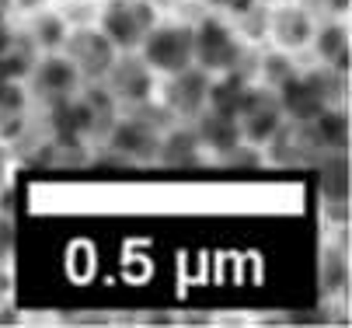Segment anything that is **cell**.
I'll return each instance as SVG.
<instances>
[{
  "label": "cell",
  "mask_w": 352,
  "mask_h": 328,
  "mask_svg": "<svg viewBox=\"0 0 352 328\" xmlns=\"http://www.w3.org/2000/svg\"><path fill=\"white\" fill-rule=\"evenodd\" d=\"M67 21H63V14H56V11H42V14H35L32 18V25H28V35H32V42L38 45V53H60L63 50V42H67Z\"/></svg>",
  "instance_id": "cell-20"
},
{
  "label": "cell",
  "mask_w": 352,
  "mask_h": 328,
  "mask_svg": "<svg viewBox=\"0 0 352 328\" xmlns=\"http://www.w3.org/2000/svg\"><path fill=\"white\" fill-rule=\"evenodd\" d=\"M11 252H14V223L8 213H0V265H8Z\"/></svg>",
  "instance_id": "cell-22"
},
{
  "label": "cell",
  "mask_w": 352,
  "mask_h": 328,
  "mask_svg": "<svg viewBox=\"0 0 352 328\" xmlns=\"http://www.w3.org/2000/svg\"><path fill=\"white\" fill-rule=\"evenodd\" d=\"M210 4L217 8V11H223V14H234V18H241V14H251L258 8V0H210Z\"/></svg>",
  "instance_id": "cell-23"
},
{
  "label": "cell",
  "mask_w": 352,
  "mask_h": 328,
  "mask_svg": "<svg viewBox=\"0 0 352 328\" xmlns=\"http://www.w3.org/2000/svg\"><path fill=\"white\" fill-rule=\"evenodd\" d=\"M8 164H11V161H8V154L0 151V189H4V182H8Z\"/></svg>",
  "instance_id": "cell-27"
},
{
  "label": "cell",
  "mask_w": 352,
  "mask_h": 328,
  "mask_svg": "<svg viewBox=\"0 0 352 328\" xmlns=\"http://www.w3.org/2000/svg\"><path fill=\"white\" fill-rule=\"evenodd\" d=\"M265 32L272 35L276 50L283 53H296L311 45V35H314V14L300 4H279L272 8L269 21H265Z\"/></svg>",
  "instance_id": "cell-11"
},
{
  "label": "cell",
  "mask_w": 352,
  "mask_h": 328,
  "mask_svg": "<svg viewBox=\"0 0 352 328\" xmlns=\"http://www.w3.org/2000/svg\"><path fill=\"white\" fill-rule=\"evenodd\" d=\"M321 193L328 199V206L335 210L331 217H342L345 223V210H349V151H331L321 161Z\"/></svg>",
  "instance_id": "cell-15"
},
{
  "label": "cell",
  "mask_w": 352,
  "mask_h": 328,
  "mask_svg": "<svg viewBox=\"0 0 352 328\" xmlns=\"http://www.w3.org/2000/svg\"><path fill=\"white\" fill-rule=\"evenodd\" d=\"M28 87L25 80H0V136L18 140L28 122Z\"/></svg>",
  "instance_id": "cell-16"
},
{
  "label": "cell",
  "mask_w": 352,
  "mask_h": 328,
  "mask_svg": "<svg viewBox=\"0 0 352 328\" xmlns=\"http://www.w3.org/2000/svg\"><path fill=\"white\" fill-rule=\"evenodd\" d=\"M192 129L199 136L206 154H223L230 151L234 144H241V126H237V116L230 112H220V109H203L195 119H192Z\"/></svg>",
  "instance_id": "cell-13"
},
{
  "label": "cell",
  "mask_w": 352,
  "mask_h": 328,
  "mask_svg": "<svg viewBox=\"0 0 352 328\" xmlns=\"http://www.w3.org/2000/svg\"><path fill=\"white\" fill-rule=\"evenodd\" d=\"M195 32V67H203L206 74H227L237 70L244 63V35L223 21V18H203L199 25H192Z\"/></svg>",
  "instance_id": "cell-4"
},
{
  "label": "cell",
  "mask_w": 352,
  "mask_h": 328,
  "mask_svg": "<svg viewBox=\"0 0 352 328\" xmlns=\"http://www.w3.org/2000/svg\"><path fill=\"white\" fill-rule=\"evenodd\" d=\"M210 84H213V74H206L195 63L178 74H168L161 87V112L175 122H192L210 105Z\"/></svg>",
  "instance_id": "cell-6"
},
{
  "label": "cell",
  "mask_w": 352,
  "mask_h": 328,
  "mask_svg": "<svg viewBox=\"0 0 352 328\" xmlns=\"http://www.w3.org/2000/svg\"><path fill=\"white\" fill-rule=\"evenodd\" d=\"M328 11L331 14H349V0H328Z\"/></svg>",
  "instance_id": "cell-26"
},
{
  "label": "cell",
  "mask_w": 352,
  "mask_h": 328,
  "mask_svg": "<svg viewBox=\"0 0 352 328\" xmlns=\"http://www.w3.org/2000/svg\"><path fill=\"white\" fill-rule=\"evenodd\" d=\"M80 84H84L80 74L74 70V63H70L63 53H38L35 67H32L28 77H25L28 95H35L42 105L60 102V98H70Z\"/></svg>",
  "instance_id": "cell-10"
},
{
  "label": "cell",
  "mask_w": 352,
  "mask_h": 328,
  "mask_svg": "<svg viewBox=\"0 0 352 328\" xmlns=\"http://www.w3.org/2000/svg\"><path fill=\"white\" fill-rule=\"evenodd\" d=\"M11 39H14V28L8 25V14H4V8H0V50H4Z\"/></svg>",
  "instance_id": "cell-25"
},
{
  "label": "cell",
  "mask_w": 352,
  "mask_h": 328,
  "mask_svg": "<svg viewBox=\"0 0 352 328\" xmlns=\"http://www.w3.org/2000/svg\"><path fill=\"white\" fill-rule=\"evenodd\" d=\"M154 25H157V11L150 0H109L98 28L105 32V39L119 53H133V50H140L143 35Z\"/></svg>",
  "instance_id": "cell-5"
},
{
  "label": "cell",
  "mask_w": 352,
  "mask_h": 328,
  "mask_svg": "<svg viewBox=\"0 0 352 328\" xmlns=\"http://www.w3.org/2000/svg\"><path fill=\"white\" fill-rule=\"evenodd\" d=\"M251 84H255V80H248L241 67L237 70H227V74H217L213 84H210V109H220V112L237 116V109L244 105Z\"/></svg>",
  "instance_id": "cell-18"
},
{
  "label": "cell",
  "mask_w": 352,
  "mask_h": 328,
  "mask_svg": "<svg viewBox=\"0 0 352 328\" xmlns=\"http://www.w3.org/2000/svg\"><path fill=\"white\" fill-rule=\"evenodd\" d=\"M283 122H286V116H283V105H279V98H276V91L265 87V84H251L244 105L237 109L241 140L265 151V144L283 129Z\"/></svg>",
  "instance_id": "cell-8"
},
{
  "label": "cell",
  "mask_w": 352,
  "mask_h": 328,
  "mask_svg": "<svg viewBox=\"0 0 352 328\" xmlns=\"http://www.w3.org/2000/svg\"><path fill=\"white\" fill-rule=\"evenodd\" d=\"M331 70H296L289 74L279 87H276V98L283 105V116L289 122H311L318 119L331 102H335V87L328 84Z\"/></svg>",
  "instance_id": "cell-3"
},
{
  "label": "cell",
  "mask_w": 352,
  "mask_h": 328,
  "mask_svg": "<svg viewBox=\"0 0 352 328\" xmlns=\"http://www.w3.org/2000/svg\"><path fill=\"white\" fill-rule=\"evenodd\" d=\"M161 122L146 119L143 109L133 112H119L116 122L109 126V133L102 136L105 151L119 161V164H150L157 157V140H161Z\"/></svg>",
  "instance_id": "cell-1"
},
{
  "label": "cell",
  "mask_w": 352,
  "mask_h": 328,
  "mask_svg": "<svg viewBox=\"0 0 352 328\" xmlns=\"http://www.w3.org/2000/svg\"><path fill=\"white\" fill-rule=\"evenodd\" d=\"M262 67H265V70H262V84H265V87H272V91H276L289 74H296V67H293L289 53H283V50H276L272 56H265V60H262Z\"/></svg>",
  "instance_id": "cell-21"
},
{
  "label": "cell",
  "mask_w": 352,
  "mask_h": 328,
  "mask_svg": "<svg viewBox=\"0 0 352 328\" xmlns=\"http://www.w3.org/2000/svg\"><path fill=\"white\" fill-rule=\"evenodd\" d=\"M102 84H105V91L116 98V105L122 109H143V105H150V98H154V87H157V80H154V70L146 67V60L133 50V53H119L116 56V63L109 67V74L102 77Z\"/></svg>",
  "instance_id": "cell-7"
},
{
  "label": "cell",
  "mask_w": 352,
  "mask_h": 328,
  "mask_svg": "<svg viewBox=\"0 0 352 328\" xmlns=\"http://www.w3.org/2000/svg\"><path fill=\"white\" fill-rule=\"evenodd\" d=\"M157 164L164 168H195L206 161V151L199 144L192 122H168L157 140Z\"/></svg>",
  "instance_id": "cell-12"
},
{
  "label": "cell",
  "mask_w": 352,
  "mask_h": 328,
  "mask_svg": "<svg viewBox=\"0 0 352 328\" xmlns=\"http://www.w3.org/2000/svg\"><path fill=\"white\" fill-rule=\"evenodd\" d=\"M311 136H314V147L321 154H331V151H349V112L328 105L318 119L307 122Z\"/></svg>",
  "instance_id": "cell-17"
},
{
  "label": "cell",
  "mask_w": 352,
  "mask_h": 328,
  "mask_svg": "<svg viewBox=\"0 0 352 328\" xmlns=\"http://www.w3.org/2000/svg\"><path fill=\"white\" fill-rule=\"evenodd\" d=\"M60 53L74 63V70L80 74L84 84L102 80L109 74V67L116 63V56H119V50L105 39V32L102 28H87V25L67 32V42H63Z\"/></svg>",
  "instance_id": "cell-9"
},
{
  "label": "cell",
  "mask_w": 352,
  "mask_h": 328,
  "mask_svg": "<svg viewBox=\"0 0 352 328\" xmlns=\"http://www.w3.org/2000/svg\"><path fill=\"white\" fill-rule=\"evenodd\" d=\"M154 74H178L195 63V32L185 21H157L136 50Z\"/></svg>",
  "instance_id": "cell-2"
},
{
  "label": "cell",
  "mask_w": 352,
  "mask_h": 328,
  "mask_svg": "<svg viewBox=\"0 0 352 328\" xmlns=\"http://www.w3.org/2000/svg\"><path fill=\"white\" fill-rule=\"evenodd\" d=\"M8 297H11V272L8 265H0V307L8 304Z\"/></svg>",
  "instance_id": "cell-24"
},
{
  "label": "cell",
  "mask_w": 352,
  "mask_h": 328,
  "mask_svg": "<svg viewBox=\"0 0 352 328\" xmlns=\"http://www.w3.org/2000/svg\"><path fill=\"white\" fill-rule=\"evenodd\" d=\"M311 45L321 60V67L335 70V74H349V28L342 21H324V25H314V35H311Z\"/></svg>",
  "instance_id": "cell-14"
},
{
  "label": "cell",
  "mask_w": 352,
  "mask_h": 328,
  "mask_svg": "<svg viewBox=\"0 0 352 328\" xmlns=\"http://www.w3.org/2000/svg\"><path fill=\"white\" fill-rule=\"evenodd\" d=\"M38 60V45L32 42V35H14L4 50H0V80H25L28 70Z\"/></svg>",
  "instance_id": "cell-19"
}]
</instances>
